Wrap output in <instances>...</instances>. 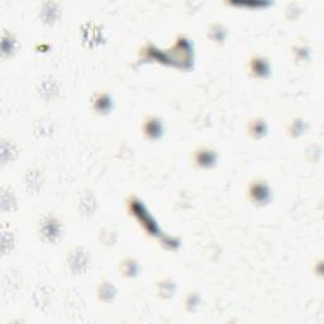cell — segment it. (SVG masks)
Here are the masks:
<instances>
[{"label": "cell", "instance_id": "1", "mask_svg": "<svg viewBox=\"0 0 324 324\" xmlns=\"http://www.w3.org/2000/svg\"><path fill=\"white\" fill-rule=\"evenodd\" d=\"M215 160H217L215 153L212 150H206V148H200L195 155V161L202 167H210L215 162Z\"/></svg>", "mask_w": 324, "mask_h": 324}, {"label": "cell", "instance_id": "2", "mask_svg": "<svg viewBox=\"0 0 324 324\" xmlns=\"http://www.w3.org/2000/svg\"><path fill=\"white\" fill-rule=\"evenodd\" d=\"M144 133L151 138V140H156L161 136L162 129H161V122L159 119L150 117V118L144 121Z\"/></svg>", "mask_w": 324, "mask_h": 324}, {"label": "cell", "instance_id": "3", "mask_svg": "<svg viewBox=\"0 0 324 324\" xmlns=\"http://www.w3.org/2000/svg\"><path fill=\"white\" fill-rule=\"evenodd\" d=\"M251 70L253 71L256 76H266L270 71V66H268V62L266 61L263 57H255V59L251 61Z\"/></svg>", "mask_w": 324, "mask_h": 324}, {"label": "cell", "instance_id": "4", "mask_svg": "<svg viewBox=\"0 0 324 324\" xmlns=\"http://www.w3.org/2000/svg\"><path fill=\"white\" fill-rule=\"evenodd\" d=\"M251 195H252V199L257 202H267L268 197V187L266 186V184H252L251 186V190H249Z\"/></svg>", "mask_w": 324, "mask_h": 324}, {"label": "cell", "instance_id": "5", "mask_svg": "<svg viewBox=\"0 0 324 324\" xmlns=\"http://www.w3.org/2000/svg\"><path fill=\"white\" fill-rule=\"evenodd\" d=\"M251 131H253V136H256V137H257V134H259V136H262L266 131L265 122L260 121V125H257V121H255L252 123V129H251Z\"/></svg>", "mask_w": 324, "mask_h": 324}]
</instances>
